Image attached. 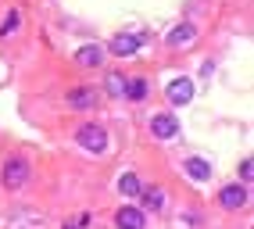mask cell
Returning <instances> with one entry per match:
<instances>
[{"mask_svg": "<svg viewBox=\"0 0 254 229\" xmlns=\"http://www.w3.org/2000/svg\"><path fill=\"white\" fill-rule=\"evenodd\" d=\"M75 140L82 143V151H90V154H100V151H108V133H104V125H97V122L82 125L79 133H75Z\"/></svg>", "mask_w": 254, "mask_h": 229, "instance_id": "cell-1", "label": "cell"}, {"mask_svg": "<svg viewBox=\"0 0 254 229\" xmlns=\"http://www.w3.org/2000/svg\"><path fill=\"white\" fill-rule=\"evenodd\" d=\"M0 179H4L7 190H22L29 183V161L25 158H7L4 161V175H0Z\"/></svg>", "mask_w": 254, "mask_h": 229, "instance_id": "cell-2", "label": "cell"}, {"mask_svg": "<svg viewBox=\"0 0 254 229\" xmlns=\"http://www.w3.org/2000/svg\"><path fill=\"white\" fill-rule=\"evenodd\" d=\"M150 133L158 140H172L179 133V118L176 114H154V118H150Z\"/></svg>", "mask_w": 254, "mask_h": 229, "instance_id": "cell-3", "label": "cell"}, {"mask_svg": "<svg viewBox=\"0 0 254 229\" xmlns=\"http://www.w3.org/2000/svg\"><path fill=\"white\" fill-rule=\"evenodd\" d=\"M140 43H143V36H129V32H122V36L111 40V54L115 57H132L140 51Z\"/></svg>", "mask_w": 254, "mask_h": 229, "instance_id": "cell-4", "label": "cell"}, {"mask_svg": "<svg viewBox=\"0 0 254 229\" xmlns=\"http://www.w3.org/2000/svg\"><path fill=\"white\" fill-rule=\"evenodd\" d=\"M165 93H168V101H172V104H190L193 101V83H190V79H172Z\"/></svg>", "mask_w": 254, "mask_h": 229, "instance_id": "cell-5", "label": "cell"}, {"mask_svg": "<svg viewBox=\"0 0 254 229\" xmlns=\"http://www.w3.org/2000/svg\"><path fill=\"white\" fill-rule=\"evenodd\" d=\"M100 61H104V47L100 43H86V47H79V54H75V64H82V68H97Z\"/></svg>", "mask_w": 254, "mask_h": 229, "instance_id": "cell-6", "label": "cell"}, {"mask_svg": "<svg viewBox=\"0 0 254 229\" xmlns=\"http://www.w3.org/2000/svg\"><path fill=\"white\" fill-rule=\"evenodd\" d=\"M218 204H222L226 211L244 208V204H247V190H244V186H226L222 193H218Z\"/></svg>", "mask_w": 254, "mask_h": 229, "instance_id": "cell-7", "label": "cell"}, {"mask_svg": "<svg viewBox=\"0 0 254 229\" xmlns=\"http://www.w3.org/2000/svg\"><path fill=\"white\" fill-rule=\"evenodd\" d=\"M115 226L118 229H143V211L140 208H118Z\"/></svg>", "mask_w": 254, "mask_h": 229, "instance_id": "cell-8", "label": "cell"}, {"mask_svg": "<svg viewBox=\"0 0 254 229\" xmlns=\"http://www.w3.org/2000/svg\"><path fill=\"white\" fill-rule=\"evenodd\" d=\"M183 172L190 175L193 183H204V179H211V165H208L204 158H190V161L183 165Z\"/></svg>", "mask_w": 254, "mask_h": 229, "instance_id": "cell-9", "label": "cell"}, {"mask_svg": "<svg viewBox=\"0 0 254 229\" xmlns=\"http://www.w3.org/2000/svg\"><path fill=\"white\" fill-rule=\"evenodd\" d=\"M193 40H197V29L190 22H183V25H176L172 32H168V43H172V47H190Z\"/></svg>", "mask_w": 254, "mask_h": 229, "instance_id": "cell-10", "label": "cell"}, {"mask_svg": "<svg viewBox=\"0 0 254 229\" xmlns=\"http://www.w3.org/2000/svg\"><path fill=\"white\" fill-rule=\"evenodd\" d=\"M68 104L72 108H93L97 104V86H79L68 93Z\"/></svg>", "mask_w": 254, "mask_h": 229, "instance_id": "cell-11", "label": "cell"}, {"mask_svg": "<svg viewBox=\"0 0 254 229\" xmlns=\"http://www.w3.org/2000/svg\"><path fill=\"white\" fill-rule=\"evenodd\" d=\"M118 193H122V197H136V193H140V179L132 172H126L122 179H118Z\"/></svg>", "mask_w": 254, "mask_h": 229, "instance_id": "cell-12", "label": "cell"}, {"mask_svg": "<svg viewBox=\"0 0 254 229\" xmlns=\"http://www.w3.org/2000/svg\"><path fill=\"white\" fill-rule=\"evenodd\" d=\"M143 204H147L150 211H161V208H165V190H161V186L143 190Z\"/></svg>", "mask_w": 254, "mask_h": 229, "instance_id": "cell-13", "label": "cell"}, {"mask_svg": "<svg viewBox=\"0 0 254 229\" xmlns=\"http://www.w3.org/2000/svg\"><path fill=\"white\" fill-rule=\"evenodd\" d=\"M126 93L132 97V101H143L147 97V79H132V83L126 86Z\"/></svg>", "mask_w": 254, "mask_h": 229, "instance_id": "cell-14", "label": "cell"}, {"mask_svg": "<svg viewBox=\"0 0 254 229\" xmlns=\"http://www.w3.org/2000/svg\"><path fill=\"white\" fill-rule=\"evenodd\" d=\"M108 93L111 97H126V79L122 75H108Z\"/></svg>", "mask_w": 254, "mask_h": 229, "instance_id": "cell-15", "label": "cell"}, {"mask_svg": "<svg viewBox=\"0 0 254 229\" xmlns=\"http://www.w3.org/2000/svg\"><path fill=\"white\" fill-rule=\"evenodd\" d=\"M14 29H18V14H14V11H11V14H7V18H4V25H0V36H11V32H14Z\"/></svg>", "mask_w": 254, "mask_h": 229, "instance_id": "cell-16", "label": "cell"}, {"mask_svg": "<svg viewBox=\"0 0 254 229\" xmlns=\"http://www.w3.org/2000/svg\"><path fill=\"white\" fill-rule=\"evenodd\" d=\"M254 175V161L251 158H244V165H240V179H244V183H247V179Z\"/></svg>", "mask_w": 254, "mask_h": 229, "instance_id": "cell-17", "label": "cell"}]
</instances>
